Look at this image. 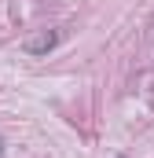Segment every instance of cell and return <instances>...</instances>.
<instances>
[{
    "label": "cell",
    "instance_id": "obj_1",
    "mask_svg": "<svg viewBox=\"0 0 154 158\" xmlns=\"http://www.w3.org/2000/svg\"><path fill=\"white\" fill-rule=\"evenodd\" d=\"M55 44H59V33H55V30H40L37 37H26V44H22V48H26L30 55H48Z\"/></svg>",
    "mask_w": 154,
    "mask_h": 158
},
{
    "label": "cell",
    "instance_id": "obj_2",
    "mask_svg": "<svg viewBox=\"0 0 154 158\" xmlns=\"http://www.w3.org/2000/svg\"><path fill=\"white\" fill-rule=\"evenodd\" d=\"M0 147H4V140H0Z\"/></svg>",
    "mask_w": 154,
    "mask_h": 158
}]
</instances>
